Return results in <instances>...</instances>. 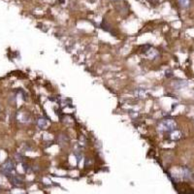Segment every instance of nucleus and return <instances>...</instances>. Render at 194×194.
Returning <instances> with one entry per match:
<instances>
[{
	"mask_svg": "<svg viewBox=\"0 0 194 194\" xmlns=\"http://www.w3.org/2000/svg\"><path fill=\"white\" fill-rule=\"evenodd\" d=\"M159 129L161 131L165 132H172L176 129V123L174 121H171V119H166V121H162L159 125Z\"/></svg>",
	"mask_w": 194,
	"mask_h": 194,
	"instance_id": "obj_1",
	"label": "nucleus"
},
{
	"mask_svg": "<svg viewBox=\"0 0 194 194\" xmlns=\"http://www.w3.org/2000/svg\"><path fill=\"white\" fill-rule=\"evenodd\" d=\"M14 170V163H13L11 160L8 159L4 162V164L1 166V173L5 176H9L11 175V173Z\"/></svg>",
	"mask_w": 194,
	"mask_h": 194,
	"instance_id": "obj_2",
	"label": "nucleus"
},
{
	"mask_svg": "<svg viewBox=\"0 0 194 194\" xmlns=\"http://www.w3.org/2000/svg\"><path fill=\"white\" fill-rule=\"evenodd\" d=\"M9 179H10V181H11V183L15 185H20L22 183V179L19 178L18 176H13L11 174V175H9Z\"/></svg>",
	"mask_w": 194,
	"mask_h": 194,
	"instance_id": "obj_3",
	"label": "nucleus"
},
{
	"mask_svg": "<svg viewBox=\"0 0 194 194\" xmlns=\"http://www.w3.org/2000/svg\"><path fill=\"white\" fill-rule=\"evenodd\" d=\"M191 172H190V170L188 169V168H186V167H183V175H182V177L185 179V180H188L189 178H191Z\"/></svg>",
	"mask_w": 194,
	"mask_h": 194,
	"instance_id": "obj_4",
	"label": "nucleus"
},
{
	"mask_svg": "<svg viewBox=\"0 0 194 194\" xmlns=\"http://www.w3.org/2000/svg\"><path fill=\"white\" fill-rule=\"evenodd\" d=\"M187 85L188 84L186 81H179V82H176L174 86L177 89H181V88H185V86H187Z\"/></svg>",
	"mask_w": 194,
	"mask_h": 194,
	"instance_id": "obj_5",
	"label": "nucleus"
},
{
	"mask_svg": "<svg viewBox=\"0 0 194 194\" xmlns=\"http://www.w3.org/2000/svg\"><path fill=\"white\" fill-rule=\"evenodd\" d=\"M179 3H180L181 7H183V8H188L190 5V0H178Z\"/></svg>",
	"mask_w": 194,
	"mask_h": 194,
	"instance_id": "obj_6",
	"label": "nucleus"
},
{
	"mask_svg": "<svg viewBox=\"0 0 194 194\" xmlns=\"http://www.w3.org/2000/svg\"><path fill=\"white\" fill-rule=\"evenodd\" d=\"M46 124H47V122H46V121L45 119H40L39 121H38V125H39L41 128H43L44 126H46Z\"/></svg>",
	"mask_w": 194,
	"mask_h": 194,
	"instance_id": "obj_7",
	"label": "nucleus"
},
{
	"mask_svg": "<svg viewBox=\"0 0 194 194\" xmlns=\"http://www.w3.org/2000/svg\"><path fill=\"white\" fill-rule=\"evenodd\" d=\"M60 3H63V2H65V0H59Z\"/></svg>",
	"mask_w": 194,
	"mask_h": 194,
	"instance_id": "obj_8",
	"label": "nucleus"
},
{
	"mask_svg": "<svg viewBox=\"0 0 194 194\" xmlns=\"http://www.w3.org/2000/svg\"><path fill=\"white\" fill-rule=\"evenodd\" d=\"M112 1H117V0H112Z\"/></svg>",
	"mask_w": 194,
	"mask_h": 194,
	"instance_id": "obj_9",
	"label": "nucleus"
},
{
	"mask_svg": "<svg viewBox=\"0 0 194 194\" xmlns=\"http://www.w3.org/2000/svg\"><path fill=\"white\" fill-rule=\"evenodd\" d=\"M192 177H193V179H194V175H192Z\"/></svg>",
	"mask_w": 194,
	"mask_h": 194,
	"instance_id": "obj_10",
	"label": "nucleus"
}]
</instances>
